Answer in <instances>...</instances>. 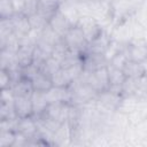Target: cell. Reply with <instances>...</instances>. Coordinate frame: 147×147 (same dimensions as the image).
<instances>
[{
    "label": "cell",
    "instance_id": "6da1fadb",
    "mask_svg": "<svg viewBox=\"0 0 147 147\" xmlns=\"http://www.w3.org/2000/svg\"><path fill=\"white\" fill-rule=\"evenodd\" d=\"M62 41L64 42V45L69 51L79 53V54H83L86 51V47L88 44L82 28L78 24L72 25L67 31V33L62 37Z\"/></svg>",
    "mask_w": 147,
    "mask_h": 147
},
{
    "label": "cell",
    "instance_id": "7a4b0ae2",
    "mask_svg": "<svg viewBox=\"0 0 147 147\" xmlns=\"http://www.w3.org/2000/svg\"><path fill=\"white\" fill-rule=\"evenodd\" d=\"M86 74L85 82L96 92L102 93L109 88V79H108V65L100 68L92 72H84Z\"/></svg>",
    "mask_w": 147,
    "mask_h": 147
},
{
    "label": "cell",
    "instance_id": "3957f363",
    "mask_svg": "<svg viewBox=\"0 0 147 147\" xmlns=\"http://www.w3.org/2000/svg\"><path fill=\"white\" fill-rule=\"evenodd\" d=\"M9 20L11 23L13 33L18 39V41L23 40L30 36V33L32 31V26L30 24L29 17L25 14H23L22 11H16Z\"/></svg>",
    "mask_w": 147,
    "mask_h": 147
},
{
    "label": "cell",
    "instance_id": "277c9868",
    "mask_svg": "<svg viewBox=\"0 0 147 147\" xmlns=\"http://www.w3.org/2000/svg\"><path fill=\"white\" fill-rule=\"evenodd\" d=\"M84 72H92L100 68L107 67L109 61L105 54H93V53H83L82 54Z\"/></svg>",
    "mask_w": 147,
    "mask_h": 147
},
{
    "label": "cell",
    "instance_id": "5b68a950",
    "mask_svg": "<svg viewBox=\"0 0 147 147\" xmlns=\"http://www.w3.org/2000/svg\"><path fill=\"white\" fill-rule=\"evenodd\" d=\"M15 132H17V133L24 136L28 140L36 138L37 136H39V130H38L37 119H33V116H31V117L17 118Z\"/></svg>",
    "mask_w": 147,
    "mask_h": 147
},
{
    "label": "cell",
    "instance_id": "8992f818",
    "mask_svg": "<svg viewBox=\"0 0 147 147\" xmlns=\"http://www.w3.org/2000/svg\"><path fill=\"white\" fill-rule=\"evenodd\" d=\"M110 38L106 32H101L96 38H94L92 41L87 44L86 51L84 53H93V54H105L110 45Z\"/></svg>",
    "mask_w": 147,
    "mask_h": 147
},
{
    "label": "cell",
    "instance_id": "52a82bcc",
    "mask_svg": "<svg viewBox=\"0 0 147 147\" xmlns=\"http://www.w3.org/2000/svg\"><path fill=\"white\" fill-rule=\"evenodd\" d=\"M11 92L14 96H25V98H31V95L34 92L32 82L30 78L22 76L20 79H17L13 85H11Z\"/></svg>",
    "mask_w": 147,
    "mask_h": 147
},
{
    "label": "cell",
    "instance_id": "ba28073f",
    "mask_svg": "<svg viewBox=\"0 0 147 147\" xmlns=\"http://www.w3.org/2000/svg\"><path fill=\"white\" fill-rule=\"evenodd\" d=\"M14 108L18 118L33 116V106L31 98L14 96Z\"/></svg>",
    "mask_w": 147,
    "mask_h": 147
},
{
    "label": "cell",
    "instance_id": "9c48e42d",
    "mask_svg": "<svg viewBox=\"0 0 147 147\" xmlns=\"http://www.w3.org/2000/svg\"><path fill=\"white\" fill-rule=\"evenodd\" d=\"M60 6L61 3L59 0H38L37 13L49 22V20L60 10Z\"/></svg>",
    "mask_w": 147,
    "mask_h": 147
},
{
    "label": "cell",
    "instance_id": "30bf717a",
    "mask_svg": "<svg viewBox=\"0 0 147 147\" xmlns=\"http://www.w3.org/2000/svg\"><path fill=\"white\" fill-rule=\"evenodd\" d=\"M48 24H49V26H51L61 38H62V37L67 33V31L72 26L71 23L69 22V20L65 17V15L62 14L60 10L49 20Z\"/></svg>",
    "mask_w": 147,
    "mask_h": 147
},
{
    "label": "cell",
    "instance_id": "8fae6325",
    "mask_svg": "<svg viewBox=\"0 0 147 147\" xmlns=\"http://www.w3.org/2000/svg\"><path fill=\"white\" fill-rule=\"evenodd\" d=\"M126 53L129 56V60L142 62L147 59V45L142 42H133L130 44L126 48Z\"/></svg>",
    "mask_w": 147,
    "mask_h": 147
},
{
    "label": "cell",
    "instance_id": "7c38bea8",
    "mask_svg": "<svg viewBox=\"0 0 147 147\" xmlns=\"http://www.w3.org/2000/svg\"><path fill=\"white\" fill-rule=\"evenodd\" d=\"M31 100H32V106H33V116H37V117L42 115L47 106L49 105L46 92L34 91L33 94L31 95Z\"/></svg>",
    "mask_w": 147,
    "mask_h": 147
},
{
    "label": "cell",
    "instance_id": "4fadbf2b",
    "mask_svg": "<svg viewBox=\"0 0 147 147\" xmlns=\"http://www.w3.org/2000/svg\"><path fill=\"white\" fill-rule=\"evenodd\" d=\"M31 82L33 85L34 91H39V92H47L53 87V82L52 78L47 75H45L41 71L36 72L32 77H31Z\"/></svg>",
    "mask_w": 147,
    "mask_h": 147
},
{
    "label": "cell",
    "instance_id": "5bb4252c",
    "mask_svg": "<svg viewBox=\"0 0 147 147\" xmlns=\"http://www.w3.org/2000/svg\"><path fill=\"white\" fill-rule=\"evenodd\" d=\"M123 72L126 76V78H131V79H140L142 77H146L141 62H137L132 60H129L125 63L123 68Z\"/></svg>",
    "mask_w": 147,
    "mask_h": 147
},
{
    "label": "cell",
    "instance_id": "9a60e30c",
    "mask_svg": "<svg viewBox=\"0 0 147 147\" xmlns=\"http://www.w3.org/2000/svg\"><path fill=\"white\" fill-rule=\"evenodd\" d=\"M52 82H53V86L55 87H63V88H69L71 86V84L75 82L72 79V77L70 76V74L63 69L60 68L53 76H52Z\"/></svg>",
    "mask_w": 147,
    "mask_h": 147
},
{
    "label": "cell",
    "instance_id": "2e32d148",
    "mask_svg": "<svg viewBox=\"0 0 147 147\" xmlns=\"http://www.w3.org/2000/svg\"><path fill=\"white\" fill-rule=\"evenodd\" d=\"M78 25L82 28V30H83V32H84V34H85V38H86V40H87V42L92 41L94 38H96V37L102 32L101 28H100L94 21H85L83 24H78Z\"/></svg>",
    "mask_w": 147,
    "mask_h": 147
},
{
    "label": "cell",
    "instance_id": "e0dca14e",
    "mask_svg": "<svg viewBox=\"0 0 147 147\" xmlns=\"http://www.w3.org/2000/svg\"><path fill=\"white\" fill-rule=\"evenodd\" d=\"M60 68H61V63H60L56 59H54L53 56H51L49 59H47V60L41 64L39 71L44 72L45 75H47V76H49V77L52 78V76H53Z\"/></svg>",
    "mask_w": 147,
    "mask_h": 147
},
{
    "label": "cell",
    "instance_id": "ac0fdd59",
    "mask_svg": "<svg viewBox=\"0 0 147 147\" xmlns=\"http://www.w3.org/2000/svg\"><path fill=\"white\" fill-rule=\"evenodd\" d=\"M0 117L2 119H15L17 118L15 108H14V100L11 101H1L0 107Z\"/></svg>",
    "mask_w": 147,
    "mask_h": 147
},
{
    "label": "cell",
    "instance_id": "d6986e66",
    "mask_svg": "<svg viewBox=\"0 0 147 147\" xmlns=\"http://www.w3.org/2000/svg\"><path fill=\"white\" fill-rule=\"evenodd\" d=\"M129 61V56H127V53H126V49H121L119 52H117L116 54H114L110 59H109V65L111 67H115V68H118V69H122L124 68L125 63Z\"/></svg>",
    "mask_w": 147,
    "mask_h": 147
},
{
    "label": "cell",
    "instance_id": "ffe728a7",
    "mask_svg": "<svg viewBox=\"0 0 147 147\" xmlns=\"http://www.w3.org/2000/svg\"><path fill=\"white\" fill-rule=\"evenodd\" d=\"M16 13L13 0H0V17L10 18Z\"/></svg>",
    "mask_w": 147,
    "mask_h": 147
},
{
    "label": "cell",
    "instance_id": "44dd1931",
    "mask_svg": "<svg viewBox=\"0 0 147 147\" xmlns=\"http://www.w3.org/2000/svg\"><path fill=\"white\" fill-rule=\"evenodd\" d=\"M16 139V132L11 130H1L0 133V145L6 146H14Z\"/></svg>",
    "mask_w": 147,
    "mask_h": 147
},
{
    "label": "cell",
    "instance_id": "7402d4cb",
    "mask_svg": "<svg viewBox=\"0 0 147 147\" xmlns=\"http://www.w3.org/2000/svg\"><path fill=\"white\" fill-rule=\"evenodd\" d=\"M13 77L9 70L6 69H1L0 72V85H1V90L3 88H10L13 85Z\"/></svg>",
    "mask_w": 147,
    "mask_h": 147
},
{
    "label": "cell",
    "instance_id": "603a6c76",
    "mask_svg": "<svg viewBox=\"0 0 147 147\" xmlns=\"http://www.w3.org/2000/svg\"><path fill=\"white\" fill-rule=\"evenodd\" d=\"M141 64H142V68H144V71H145V76L147 77V59L144 60V61L141 62Z\"/></svg>",
    "mask_w": 147,
    "mask_h": 147
},
{
    "label": "cell",
    "instance_id": "cb8c5ba5",
    "mask_svg": "<svg viewBox=\"0 0 147 147\" xmlns=\"http://www.w3.org/2000/svg\"><path fill=\"white\" fill-rule=\"evenodd\" d=\"M60 1V3L62 5V3H64V2H69V1H71V0H59Z\"/></svg>",
    "mask_w": 147,
    "mask_h": 147
}]
</instances>
